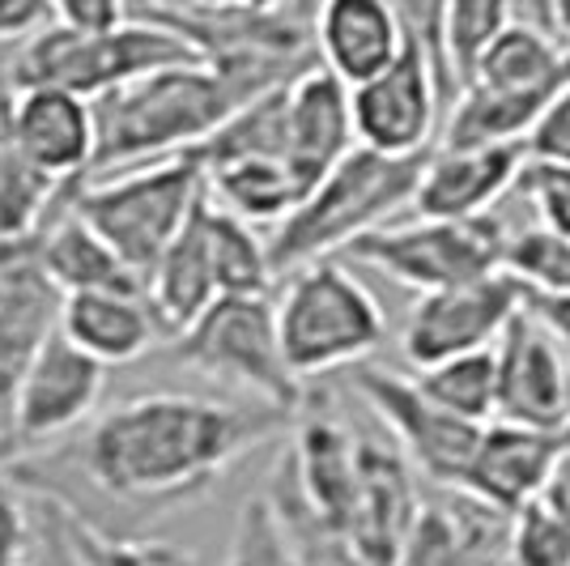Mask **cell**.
Masks as SVG:
<instances>
[{"label":"cell","mask_w":570,"mask_h":566,"mask_svg":"<svg viewBox=\"0 0 570 566\" xmlns=\"http://www.w3.org/2000/svg\"><path fill=\"white\" fill-rule=\"evenodd\" d=\"M65 299L39 252V235L0 238V371L13 388L30 358L60 332Z\"/></svg>","instance_id":"obj_16"},{"label":"cell","mask_w":570,"mask_h":566,"mask_svg":"<svg viewBox=\"0 0 570 566\" xmlns=\"http://www.w3.org/2000/svg\"><path fill=\"white\" fill-rule=\"evenodd\" d=\"M60 332L72 345H81L90 358H98L107 371L132 367L149 358L163 341H170L158 311L137 290H81L65 299Z\"/></svg>","instance_id":"obj_22"},{"label":"cell","mask_w":570,"mask_h":566,"mask_svg":"<svg viewBox=\"0 0 570 566\" xmlns=\"http://www.w3.org/2000/svg\"><path fill=\"white\" fill-rule=\"evenodd\" d=\"M205 60L188 35L163 18H128L116 30H69L51 22L43 35L9 56L13 86H60L81 98H102L145 72Z\"/></svg>","instance_id":"obj_5"},{"label":"cell","mask_w":570,"mask_h":566,"mask_svg":"<svg viewBox=\"0 0 570 566\" xmlns=\"http://www.w3.org/2000/svg\"><path fill=\"white\" fill-rule=\"evenodd\" d=\"M520 184H523V192H528L537 217H541L546 226H553L558 235L570 238V166L528 163Z\"/></svg>","instance_id":"obj_35"},{"label":"cell","mask_w":570,"mask_h":566,"mask_svg":"<svg viewBox=\"0 0 570 566\" xmlns=\"http://www.w3.org/2000/svg\"><path fill=\"white\" fill-rule=\"evenodd\" d=\"M273 308L285 362L303 383L354 371L387 341V315L380 299L336 256L294 269Z\"/></svg>","instance_id":"obj_4"},{"label":"cell","mask_w":570,"mask_h":566,"mask_svg":"<svg viewBox=\"0 0 570 566\" xmlns=\"http://www.w3.org/2000/svg\"><path fill=\"white\" fill-rule=\"evenodd\" d=\"M396 566H511L507 516L460 490H439L422 502Z\"/></svg>","instance_id":"obj_21"},{"label":"cell","mask_w":570,"mask_h":566,"mask_svg":"<svg viewBox=\"0 0 570 566\" xmlns=\"http://www.w3.org/2000/svg\"><path fill=\"white\" fill-rule=\"evenodd\" d=\"M205 188L222 209L252 222V226H282L298 201L307 196L298 175L268 154H243L205 166Z\"/></svg>","instance_id":"obj_25"},{"label":"cell","mask_w":570,"mask_h":566,"mask_svg":"<svg viewBox=\"0 0 570 566\" xmlns=\"http://www.w3.org/2000/svg\"><path fill=\"white\" fill-rule=\"evenodd\" d=\"M200 201H205V163L196 154L95 175L72 192V209L132 264V273L145 285Z\"/></svg>","instance_id":"obj_6"},{"label":"cell","mask_w":570,"mask_h":566,"mask_svg":"<svg viewBox=\"0 0 570 566\" xmlns=\"http://www.w3.org/2000/svg\"><path fill=\"white\" fill-rule=\"evenodd\" d=\"M443 107L448 90L422 43H409L383 72L366 77L362 86H350L354 142L387 158L430 154L434 137L443 133L439 128Z\"/></svg>","instance_id":"obj_12"},{"label":"cell","mask_w":570,"mask_h":566,"mask_svg":"<svg viewBox=\"0 0 570 566\" xmlns=\"http://www.w3.org/2000/svg\"><path fill=\"white\" fill-rule=\"evenodd\" d=\"M51 18L69 30H116L128 22V0H51Z\"/></svg>","instance_id":"obj_37"},{"label":"cell","mask_w":570,"mask_h":566,"mask_svg":"<svg viewBox=\"0 0 570 566\" xmlns=\"http://www.w3.org/2000/svg\"><path fill=\"white\" fill-rule=\"evenodd\" d=\"M409 43V26L392 0H315L311 51L345 86L383 72Z\"/></svg>","instance_id":"obj_20"},{"label":"cell","mask_w":570,"mask_h":566,"mask_svg":"<svg viewBox=\"0 0 570 566\" xmlns=\"http://www.w3.org/2000/svg\"><path fill=\"white\" fill-rule=\"evenodd\" d=\"M549 30L570 43V0H549Z\"/></svg>","instance_id":"obj_43"},{"label":"cell","mask_w":570,"mask_h":566,"mask_svg":"<svg viewBox=\"0 0 570 566\" xmlns=\"http://www.w3.org/2000/svg\"><path fill=\"white\" fill-rule=\"evenodd\" d=\"M502 273H511L528 294H570V238L553 226H528L507 238Z\"/></svg>","instance_id":"obj_30"},{"label":"cell","mask_w":570,"mask_h":566,"mask_svg":"<svg viewBox=\"0 0 570 566\" xmlns=\"http://www.w3.org/2000/svg\"><path fill=\"white\" fill-rule=\"evenodd\" d=\"M350 86L320 60L285 81V163L311 192L354 149Z\"/></svg>","instance_id":"obj_19"},{"label":"cell","mask_w":570,"mask_h":566,"mask_svg":"<svg viewBox=\"0 0 570 566\" xmlns=\"http://www.w3.org/2000/svg\"><path fill=\"white\" fill-rule=\"evenodd\" d=\"M51 22V0H0V56H13Z\"/></svg>","instance_id":"obj_36"},{"label":"cell","mask_w":570,"mask_h":566,"mask_svg":"<svg viewBox=\"0 0 570 566\" xmlns=\"http://www.w3.org/2000/svg\"><path fill=\"white\" fill-rule=\"evenodd\" d=\"M528 311L546 324L570 354V294H528Z\"/></svg>","instance_id":"obj_40"},{"label":"cell","mask_w":570,"mask_h":566,"mask_svg":"<svg viewBox=\"0 0 570 566\" xmlns=\"http://www.w3.org/2000/svg\"><path fill=\"white\" fill-rule=\"evenodd\" d=\"M294 413L247 397L141 392L98 409L90 426L9 465L26 495L107 533H149L158 519L205 502Z\"/></svg>","instance_id":"obj_1"},{"label":"cell","mask_w":570,"mask_h":566,"mask_svg":"<svg viewBox=\"0 0 570 566\" xmlns=\"http://www.w3.org/2000/svg\"><path fill=\"white\" fill-rule=\"evenodd\" d=\"M170 354L191 375L226 388V397L298 409L307 383L289 371L268 294H226L191 329L170 341Z\"/></svg>","instance_id":"obj_7"},{"label":"cell","mask_w":570,"mask_h":566,"mask_svg":"<svg viewBox=\"0 0 570 566\" xmlns=\"http://www.w3.org/2000/svg\"><path fill=\"white\" fill-rule=\"evenodd\" d=\"M39 545V502L0 472V566H26Z\"/></svg>","instance_id":"obj_33"},{"label":"cell","mask_w":570,"mask_h":566,"mask_svg":"<svg viewBox=\"0 0 570 566\" xmlns=\"http://www.w3.org/2000/svg\"><path fill=\"white\" fill-rule=\"evenodd\" d=\"M273 86L256 72L188 60L170 69L145 72L116 90L95 98L98 163L95 175L128 170V166L163 163L205 145L238 107L268 95ZM90 175V179H95Z\"/></svg>","instance_id":"obj_2"},{"label":"cell","mask_w":570,"mask_h":566,"mask_svg":"<svg viewBox=\"0 0 570 566\" xmlns=\"http://www.w3.org/2000/svg\"><path fill=\"white\" fill-rule=\"evenodd\" d=\"M515 22V0H448L443 4V60L452 90L469 81L476 56Z\"/></svg>","instance_id":"obj_29"},{"label":"cell","mask_w":570,"mask_h":566,"mask_svg":"<svg viewBox=\"0 0 570 566\" xmlns=\"http://www.w3.org/2000/svg\"><path fill=\"white\" fill-rule=\"evenodd\" d=\"M541 498H546L549 507L558 511V516L570 519V448L558 456V465H553V472H549L546 490H541Z\"/></svg>","instance_id":"obj_41"},{"label":"cell","mask_w":570,"mask_h":566,"mask_svg":"<svg viewBox=\"0 0 570 566\" xmlns=\"http://www.w3.org/2000/svg\"><path fill=\"white\" fill-rule=\"evenodd\" d=\"M523 149H528V163L537 166H570V86L541 107V116L532 119L523 137Z\"/></svg>","instance_id":"obj_34"},{"label":"cell","mask_w":570,"mask_h":566,"mask_svg":"<svg viewBox=\"0 0 570 566\" xmlns=\"http://www.w3.org/2000/svg\"><path fill=\"white\" fill-rule=\"evenodd\" d=\"M523 308L528 290L502 269L481 282L417 294L401 324V358L413 371H426L448 358L494 350Z\"/></svg>","instance_id":"obj_11"},{"label":"cell","mask_w":570,"mask_h":566,"mask_svg":"<svg viewBox=\"0 0 570 566\" xmlns=\"http://www.w3.org/2000/svg\"><path fill=\"white\" fill-rule=\"evenodd\" d=\"M205 205H209V188H205V201L196 205V213L188 217V226L167 247V256L158 260L149 285H145V299H149V308L158 311V320H163L170 341L184 329H191L222 299L214 273V252H209Z\"/></svg>","instance_id":"obj_23"},{"label":"cell","mask_w":570,"mask_h":566,"mask_svg":"<svg viewBox=\"0 0 570 566\" xmlns=\"http://www.w3.org/2000/svg\"><path fill=\"white\" fill-rule=\"evenodd\" d=\"M448 413L464 422H494L499 418V350H476L448 362H434L426 371H413Z\"/></svg>","instance_id":"obj_28"},{"label":"cell","mask_w":570,"mask_h":566,"mask_svg":"<svg viewBox=\"0 0 570 566\" xmlns=\"http://www.w3.org/2000/svg\"><path fill=\"white\" fill-rule=\"evenodd\" d=\"M107 367L56 332L39 354L30 358L13 388V460L48 451L90 426L102 409ZM9 460V465H13Z\"/></svg>","instance_id":"obj_10"},{"label":"cell","mask_w":570,"mask_h":566,"mask_svg":"<svg viewBox=\"0 0 570 566\" xmlns=\"http://www.w3.org/2000/svg\"><path fill=\"white\" fill-rule=\"evenodd\" d=\"M515 18L523 22H537L549 30V0H515Z\"/></svg>","instance_id":"obj_44"},{"label":"cell","mask_w":570,"mask_h":566,"mask_svg":"<svg viewBox=\"0 0 570 566\" xmlns=\"http://www.w3.org/2000/svg\"><path fill=\"white\" fill-rule=\"evenodd\" d=\"M507 222L485 217H417L404 226H380L350 243V260L383 273L413 294H434L464 282H481L502 269Z\"/></svg>","instance_id":"obj_8"},{"label":"cell","mask_w":570,"mask_h":566,"mask_svg":"<svg viewBox=\"0 0 570 566\" xmlns=\"http://www.w3.org/2000/svg\"><path fill=\"white\" fill-rule=\"evenodd\" d=\"M570 448V430H537V426L494 418L485 422L473 448V460L460 477V495L485 502L490 511H520L523 502L541 498L558 456Z\"/></svg>","instance_id":"obj_15"},{"label":"cell","mask_w":570,"mask_h":566,"mask_svg":"<svg viewBox=\"0 0 570 566\" xmlns=\"http://www.w3.org/2000/svg\"><path fill=\"white\" fill-rule=\"evenodd\" d=\"M18 142L56 184L81 188L98 163L95 103L60 86H18L13 90Z\"/></svg>","instance_id":"obj_18"},{"label":"cell","mask_w":570,"mask_h":566,"mask_svg":"<svg viewBox=\"0 0 570 566\" xmlns=\"http://www.w3.org/2000/svg\"><path fill=\"white\" fill-rule=\"evenodd\" d=\"M35 235H39V252L48 260L51 277L60 282L65 294H81V290H137L145 294V282L132 273V264L72 209V196Z\"/></svg>","instance_id":"obj_24"},{"label":"cell","mask_w":570,"mask_h":566,"mask_svg":"<svg viewBox=\"0 0 570 566\" xmlns=\"http://www.w3.org/2000/svg\"><path fill=\"white\" fill-rule=\"evenodd\" d=\"M205 222H209V252H214V273L222 299L226 294H268L277 282V269L268 256V238L256 235L252 222L222 209L214 196L205 205Z\"/></svg>","instance_id":"obj_27"},{"label":"cell","mask_w":570,"mask_h":566,"mask_svg":"<svg viewBox=\"0 0 570 566\" xmlns=\"http://www.w3.org/2000/svg\"><path fill=\"white\" fill-rule=\"evenodd\" d=\"M499 418L570 430V354L562 341L523 308L499 336Z\"/></svg>","instance_id":"obj_14"},{"label":"cell","mask_w":570,"mask_h":566,"mask_svg":"<svg viewBox=\"0 0 570 566\" xmlns=\"http://www.w3.org/2000/svg\"><path fill=\"white\" fill-rule=\"evenodd\" d=\"M417 469L409 465L387 435L362 430V481L350 528H345V566H396L404 541L422 511Z\"/></svg>","instance_id":"obj_13"},{"label":"cell","mask_w":570,"mask_h":566,"mask_svg":"<svg viewBox=\"0 0 570 566\" xmlns=\"http://www.w3.org/2000/svg\"><path fill=\"white\" fill-rule=\"evenodd\" d=\"M48 507L77 566H209L196 549L179 541L149 537V533H107L98 524H86V519L60 511L56 502H48Z\"/></svg>","instance_id":"obj_26"},{"label":"cell","mask_w":570,"mask_h":566,"mask_svg":"<svg viewBox=\"0 0 570 566\" xmlns=\"http://www.w3.org/2000/svg\"><path fill=\"white\" fill-rule=\"evenodd\" d=\"M345 383L366 404V413L380 422V430L409 456L422 481L439 490H455L460 477L473 460V448L485 426L464 422L448 413L443 404L417 383V375H401L375 362H362L345 371Z\"/></svg>","instance_id":"obj_9"},{"label":"cell","mask_w":570,"mask_h":566,"mask_svg":"<svg viewBox=\"0 0 570 566\" xmlns=\"http://www.w3.org/2000/svg\"><path fill=\"white\" fill-rule=\"evenodd\" d=\"M528 170L523 142L499 145H439L426 154L413 192L417 217H485Z\"/></svg>","instance_id":"obj_17"},{"label":"cell","mask_w":570,"mask_h":566,"mask_svg":"<svg viewBox=\"0 0 570 566\" xmlns=\"http://www.w3.org/2000/svg\"><path fill=\"white\" fill-rule=\"evenodd\" d=\"M222 566H307L298 558V549L289 545L285 528L277 524L264 490L243 502L235 537H230V549H226Z\"/></svg>","instance_id":"obj_32"},{"label":"cell","mask_w":570,"mask_h":566,"mask_svg":"<svg viewBox=\"0 0 570 566\" xmlns=\"http://www.w3.org/2000/svg\"><path fill=\"white\" fill-rule=\"evenodd\" d=\"M35 502H39V545H35V554H30L26 566H77L65 537H60V528H56V519H51V507L43 498H35Z\"/></svg>","instance_id":"obj_39"},{"label":"cell","mask_w":570,"mask_h":566,"mask_svg":"<svg viewBox=\"0 0 570 566\" xmlns=\"http://www.w3.org/2000/svg\"><path fill=\"white\" fill-rule=\"evenodd\" d=\"M507 558L511 566H570V519L546 498L523 502L507 516Z\"/></svg>","instance_id":"obj_31"},{"label":"cell","mask_w":570,"mask_h":566,"mask_svg":"<svg viewBox=\"0 0 570 566\" xmlns=\"http://www.w3.org/2000/svg\"><path fill=\"white\" fill-rule=\"evenodd\" d=\"M422 158H387L375 149L354 145L341 163L298 201V209L273 226L268 256L277 277L294 273L311 260L345 252L362 235L387 226L404 205H413V192L422 179Z\"/></svg>","instance_id":"obj_3"},{"label":"cell","mask_w":570,"mask_h":566,"mask_svg":"<svg viewBox=\"0 0 570 566\" xmlns=\"http://www.w3.org/2000/svg\"><path fill=\"white\" fill-rule=\"evenodd\" d=\"M13 460V383L0 371V472Z\"/></svg>","instance_id":"obj_42"},{"label":"cell","mask_w":570,"mask_h":566,"mask_svg":"<svg viewBox=\"0 0 570 566\" xmlns=\"http://www.w3.org/2000/svg\"><path fill=\"white\" fill-rule=\"evenodd\" d=\"M154 18H196V13H247V9H273L277 0H149Z\"/></svg>","instance_id":"obj_38"}]
</instances>
